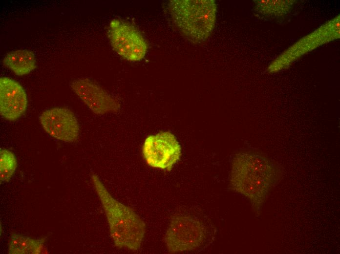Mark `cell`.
I'll list each match as a JSON object with an SVG mask.
<instances>
[{"label": "cell", "mask_w": 340, "mask_h": 254, "mask_svg": "<svg viewBox=\"0 0 340 254\" xmlns=\"http://www.w3.org/2000/svg\"><path fill=\"white\" fill-rule=\"evenodd\" d=\"M109 224L110 233L116 247L138 250L145 233V224L130 208L115 200L97 175L91 176Z\"/></svg>", "instance_id": "2"}, {"label": "cell", "mask_w": 340, "mask_h": 254, "mask_svg": "<svg viewBox=\"0 0 340 254\" xmlns=\"http://www.w3.org/2000/svg\"><path fill=\"white\" fill-rule=\"evenodd\" d=\"M108 37L114 50L123 59L137 62L145 57L147 43L140 32L130 24L113 20L108 27Z\"/></svg>", "instance_id": "6"}, {"label": "cell", "mask_w": 340, "mask_h": 254, "mask_svg": "<svg viewBox=\"0 0 340 254\" xmlns=\"http://www.w3.org/2000/svg\"><path fill=\"white\" fill-rule=\"evenodd\" d=\"M169 7L173 22L190 41L200 43L210 36L216 19L214 0H170Z\"/></svg>", "instance_id": "3"}, {"label": "cell", "mask_w": 340, "mask_h": 254, "mask_svg": "<svg viewBox=\"0 0 340 254\" xmlns=\"http://www.w3.org/2000/svg\"><path fill=\"white\" fill-rule=\"evenodd\" d=\"M205 236V229L197 219L186 215L173 216L165 236L168 251H190L197 248Z\"/></svg>", "instance_id": "5"}, {"label": "cell", "mask_w": 340, "mask_h": 254, "mask_svg": "<svg viewBox=\"0 0 340 254\" xmlns=\"http://www.w3.org/2000/svg\"><path fill=\"white\" fill-rule=\"evenodd\" d=\"M3 64L18 76L25 75L36 66L34 54L26 49H18L8 53L2 60Z\"/></svg>", "instance_id": "10"}, {"label": "cell", "mask_w": 340, "mask_h": 254, "mask_svg": "<svg viewBox=\"0 0 340 254\" xmlns=\"http://www.w3.org/2000/svg\"><path fill=\"white\" fill-rule=\"evenodd\" d=\"M142 154L149 166L170 171L179 161L181 148L173 134L161 131L146 138Z\"/></svg>", "instance_id": "4"}, {"label": "cell", "mask_w": 340, "mask_h": 254, "mask_svg": "<svg viewBox=\"0 0 340 254\" xmlns=\"http://www.w3.org/2000/svg\"><path fill=\"white\" fill-rule=\"evenodd\" d=\"M277 170L271 161L257 153H237L232 163V188L248 198L258 211L277 180Z\"/></svg>", "instance_id": "1"}, {"label": "cell", "mask_w": 340, "mask_h": 254, "mask_svg": "<svg viewBox=\"0 0 340 254\" xmlns=\"http://www.w3.org/2000/svg\"><path fill=\"white\" fill-rule=\"evenodd\" d=\"M42 126L53 138L66 142L76 141L79 126L74 113L64 107H54L43 111L40 116Z\"/></svg>", "instance_id": "7"}, {"label": "cell", "mask_w": 340, "mask_h": 254, "mask_svg": "<svg viewBox=\"0 0 340 254\" xmlns=\"http://www.w3.org/2000/svg\"><path fill=\"white\" fill-rule=\"evenodd\" d=\"M45 239H33L17 233L10 238L8 252L10 254H39L44 252Z\"/></svg>", "instance_id": "11"}, {"label": "cell", "mask_w": 340, "mask_h": 254, "mask_svg": "<svg viewBox=\"0 0 340 254\" xmlns=\"http://www.w3.org/2000/svg\"><path fill=\"white\" fill-rule=\"evenodd\" d=\"M71 87L85 104L94 113L104 115L118 111V101L99 85L88 78L73 81Z\"/></svg>", "instance_id": "8"}, {"label": "cell", "mask_w": 340, "mask_h": 254, "mask_svg": "<svg viewBox=\"0 0 340 254\" xmlns=\"http://www.w3.org/2000/svg\"><path fill=\"white\" fill-rule=\"evenodd\" d=\"M27 99L23 87L15 80L0 79V113L4 119L15 121L25 112Z\"/></svg>", "instance_id": "9"}, {"label": "cell", "mask_w": 340, "mask_h": 254, "mask_svg": "<svg viewBox=\"0 0 340 254\" xmlns=\"http://www.w3.org/2000/svg\"><path fill=\"white\" fill-rule=\"evenodd\" d=\"M17 167L16 158L13 152L6 149L0 151V183L8 182L14 174Z\"/></svg>", "instance_id": "12"}]
</instances>
